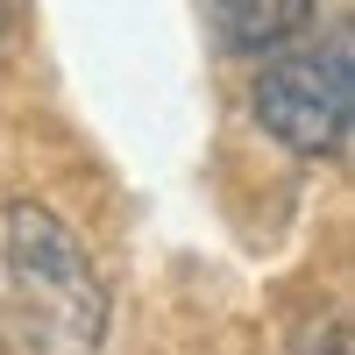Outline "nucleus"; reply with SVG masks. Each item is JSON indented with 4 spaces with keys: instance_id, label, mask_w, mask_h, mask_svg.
I'll use <instances>...</instances> for the list:
<instances>
[{
    "instance_id": "f03ea898",
    "label": "nucleus",
    "mask_w": 355,
    "mask_h": 355,
    "mask_svg": "<svg viewBox=\"0 0 355 355\" xmlns=\"http://www.w3.org/2000/svg\"><path fill=\"white\" fill-rule=\"evenodd\" d=\"M249 114L277 150L306 157V164H334L348 150V128H355V43H348V21H327L320 36L306 28L299 43L263 57V71L249 85Z\"/></svg>"
},
{
    "instance_id": "7ed1b4c3",
    "label": "nucleus",
    "mask_w": 355,
    "mask_h": 355,
    "mask_svg": "<svg viewBox=\"0 0 355 355\" xmlns=\"http://www.w3.org/2000/svg\"><path fill=\"white\" fill-rule=\"evenodd\" d=\"M320 15V0H206V28L227 57H270L299 43Z\"/></svg>"
},
{
    "instance_id": "f257e3e1",
    "label": "nucleus",
    "mask_w": 355,
    "mask_h": 355,
    "mask_svg": "<svg viewBox=\"0 0 355 355\" xmlns=\"http://www.w3.org/2000/svg\"><path fill=\"white\" fill-rule=\"evenodd\" d=\"M0 270L36 355H100L107 341V284L85 256L78 227L43 199H8L0 214Z\"/></svg>"
},
{
    "instance_id": "20e7f679",
    "label": "nucleus",
    "mask_w": 355,
    "mask_h": 355,
    "mask_svg": "<svg viewBox=\"0 0 355 355\" xmlns=\"http://www.w3.org/2000/svg\"><path fill=\"white\" fill-rule=\"evenodd\" d=\"M291 355H355V341H348V313H341V306L306 313V327L291 334Z\"/></svg>"
},
{
    "instance_id": "39448f33",
    "label": "nucleus",
    "mask_w": 355,
    "mask_h": 355,
    "mask_svg": "<svg viewBox=\"0 0 355 355\" xmlns=\"http://www.w3.org/2000/svg\"><path fill=\"white\" fill-rule=\"evenodd\" d=\"M8 28H15V0H0V43H8Z\"/></svg>"
}]
</instances>
